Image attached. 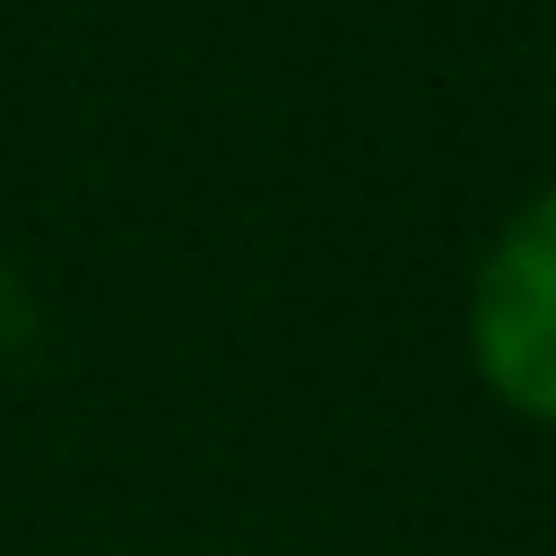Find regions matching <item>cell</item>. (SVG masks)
I'll return each instance as SVG.
<instances>
[{"instance_id": "6da1fadb", "label": "cell", "mask_w": 556, "mask_h": 556, "mask_svg": "<svg viewBox=\"0 0 556 556\" xmlns=\"http://www.w3.org/2000/svg\"><path fill=\"white\" fill-rule=\"evenodd\" d=\"M469 330H478V365L495 374V391L556 417V191L530 200L486 252Z\"/></svg>"}]
</instances>
